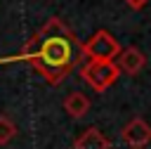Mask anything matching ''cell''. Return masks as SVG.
<instances>
[{
  "label": "cell",
  "mask_w": 151,
  "mask_h": 149,
  "mask_svg": "<svg viewBox=\"0 0 151 149\" xmlns=\"http://www.w3.org/2000/svg\"><path fill=\"white\" fill-rule=\"evenodd\" d=\"M14 135H17V125L7 116H0V144H9Z\"/></svg>",
  "instance_id": "ba28073f"
},
{
  "label": "cell",
  "mask_w": 151,
  "mask_h": 149,
  "mask_svg": "<svg viewBox=\"0 0 151 149\" xmlns=\"http://www.w3.org/2000/svg\"><path fill=\"white\" fill-rule=\"evenodd\" d=\"M125 2H127L132 9H144V7H146L151 0H125Z\"/></svg>",
  "instance_id": "9c48e42d"
},
{
  "label": "cell",
  "mask_w": 151,
  "mask_h": 149,
  "mask_svg": "<svg viewBox=\"0 0 151 149\" xmlns=\"http://www.w3.org/2000/svg\"><path fill=\"white\" fill-rule=\"evenodd\" d=\"M120 140L130 147V149H144L151 142V125L144 118H132L123 130H120Z\"/></svg>",
  "instance_id": "277c9868"
},
{
  "label": "cell",
  "mask_w": 151,
  "mask_h": 149,
  "mask_svg": "<svg viewBox=\"0 0 151 149\" xmlns=\"http://www.w3.org/2000/svg\"><path fill=\"white\" fill-rule=\"evenodd\" d=\"M113 61H116V66H118V71H120V73L134 76V73H139V71L144 69L146 57H144V52H142V50H137V47H125V50H120V52H118V57H116Z\"/></svg>",
  "instance_id": "5b68a950"
},
{
  "label": "cell",
  "mask_w": 151,
  "mask_h": 149,
  "mask_svg": "<svg viewBox=\"0 0 151 149\" xmlns=\"http://www.w3.org/2000/svg\"><path fill=\"white\" fill-rule=\"evenodd\" d=\"M19 59L28 61L50 85H59L83 57L76 33L59 17H52L28 38Z\"/></svg>",
  "instance_id": "6da1fadb"
},
{
  "label": "cell",
  "mask_w": 151,
  "mask_h": 149,
  "mask_svg": "<svg viewBox=\"0 0 151 149\" xmlns=\"http://www.w3.org/2000/svg\"><path fill=\"white\" fill-rule=\"evenodd\" d=\"M120 50V43L104 28L92 33L85 43H80V57L87 61H113Z\"/></svg>",
  "instance_id": "7a4b0ae2"
},
{
  "label": "cell",
  "mask_w": 151,
  "mask_h": 149,
  "mask_svg": "<svg viewBox=\"0 0 151 149\" xmlns=\"http://www.w3.org/2000/svg\"><path fill=\"white\" fill-rule=\"evenodd\" d=\"M73 149H111V140L99 128H87L76 137Z\"/></svg>",
  "instance_id": "8992f818"
},
{
  "label": "cell",
  "mask_w": 151,
  "mask_h": 149,
  "mask_svg": "<svg viewBox=\"0 0 151 149\" xmlns=\"http://www.w3.org/2000/svg\"><path fill=\"white\" fill-rule=\"evenodd\" d=\"M80 76L94 92H104L118 80L120 71L116 61H85L80 66Z\"/></svg>",
  "instance_id": "3957f363"
},
{
  "label": "cell",
  "mask_w": 151,
  "mask_h": 149,
  "mask_svg": "<svg viewBox=\"0 0 151 149\" xmlns=\"http://www.w3.org/2000/svg\"><path fill=\"white\" fill-rule=\"evenodd\" d=\"M64 111H66L71 118H83V116L90 111V99H87V95L73 90V92L64 99Z\"/></svg>",
  "instance_id": "52a82bcc"
}]
</instances>
